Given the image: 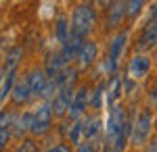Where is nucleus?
I'll return each instance as SVG.
<instances>
[{
  "mask_svg": "<svg viewBox=\"0 0 157 152\" xmlns=\"http://www.w3.org/2000/svg\"><path fill=\"white\" fill-rule=\"evenodd\" d=\"M132 133V121H128L126 117V108L117 102L111 108L105 125V138H103V148H107L111 152H124L126 142Z\"/></svg>",
  "mask_w": 157,
  "mask_h": 152,
  "instance_id": "nucleus-1",
  "label": "nucleus"
},
{
  "mask_svg": "<svg viewBox=\"0 0 157 152\" xmlns=\"http://www.w3.org/2000/svg\"><path fill=\"white\" fill-rule=\"evenodd\" d=\"M97 23V13L92 4H80L71 15V34L84 40L86 35L92 31Z\"/></svg>",
  "mask_w": 157,
  "mask_h": 152,
  "instance_id": "nucleus-2",
  "label": "nucleus"
},
{
  "mask_svg": "<svg viewBox=\"0 0 157 152\" xmlns=\"http://www.w3.org/2000/svg\"><path fill=\"white\" fill-rule=\"evenodd\" d=\"M151 123H153V117H151V110L145 108L138 117L132 121V133H130V140L132 144L136 146H140V144H145L147 138H149V133H151Z\"/></svg>",
  "mask_w": 157,
  "mask_h": 152,
  "instance_id": "nucleus-3",
  "label": "nucleus"
},
{
  "mask_svg": "<svg viewBox=\"0 0 157 152\" xmlns=\"http://www.w3.org/2000/svg\"><path fill=\"white\" fill-rule=\"evenodd\" d=\"M52 104H42L34 113V125H32V133L34 136H44L48 133L52 127Z\"/></svg>",
  "mask_w": 157,
  "mask_h": 152,
  "instance_id": "nucleus-4",
  "label": "nucleus"
},
{
  "mask_svg": "<svg viewBox=\"0 0 157 152\" xmlns=\"http://www.w3.org/2000/svg\"><path fill=\"white\" fill-rule=\"evenodd\" d=\"M90 88L88 85H82L78 88V92L73 96V102H71V108H69V119L71 121H80V117L84 115V110L88 108V102H90Z\"/></svg>",
  "mask_w": 157,
  "mask_h": 152,
  "instance_id": "nucleus-5",
  "label": "nucleus"
},
{
  "mask_svg": "<svg viewBox=\"0 0 157 152\" xmlns=\"http://www.w3.org/2000/svg\"><path fill=\"white\" fill-rule=\"evenodd\" d=\"M73 96H75L73 88H63V90H59V94H57L55 100H52V113H55L57 117H63L65 113H69Z\"/></svg>",
  "mask_w": 157,
  "mask_h": 152,
  "instance_id": "nucleus-6",
  "label": "nucleus"
},
{
  "mask_svg": "<svg viewBox=\"0 0 157 152\" xmlns=\"http://www.w3.org/2000/svg\"><path fill=\"white\" fill-rule=\"evenodd\" d=\"M25 81H27V85H29L32 96H42L46 83H48V75H46L44 69H34L27 77H25Z\"/></svg>",
  "mask_w": 157,
  "mask_h": 152,
  "instance_id": "nucleus-7",
  "label": "nucleus"
},
{
  "mask_svg": "<svg viewBox=\"0 0 157 152\" xmlns=\"http://www.w3.org/2000/svg\"><path fill=\"white\" fill-rule=\"evenodd\" d=\"M149 69H151V59L145 56V54H136L128 65V75L132 79H140L149 73Z\"/></svg>",
  "mask_w": 157,
  "mask_h": 152,
  "instance_id": "nucleus-8",
  "label": "nucleus"
},
{
  "mask_svg": "<svg viewBox=\"0 0 157 152\" xmlns=\"http://www.w3.org/2000/svg\"><path fill=\"white\" fill-rule=\"evenodd\" d=\"M157 44V19H151L143 29V35L138 40V48L140 50H149Z\"/></svg>",
  "mask_w": 157,
  "mask_h": 152,
  "instance_id": "nucleus-9",
  "label": "nucleus"
},
{
  "mask_svg": "<svg viewBox=\"0 0 157 152\" xmlns=\"http://www.w3.org/2000/svg\"><path fill=\"white\" fill-rule=\"evenodd\" d=\"M84 40L82 38H78V35H73V34H69V40L63 44V56H65V60L69 63L71 59H75V56H80V52H82V48H84Z\"/></svg>",
  "mask_w": 157,
  "mask_h": 152,
  "instance_id": "nucleus-10",
  "label": "nucleus"
},
{
  "mask_svg": "<svg viewBox=\"0 0 157 152\" xmlns=\"http://www.w3.org/2000/svg\"><path fill=\"white\" fill-rule=\"evenodd\" d=\"M32 125H34V115H32V113H21V115L17 117V121L13 123V136L21 138L27 131L32 133Z\"/></svg>",
  "mask_w": 157,
  "mask_h": 152,
  "instance_id": "nucleus-11",
  "label": "nucleus"
},
{
  "mask_svg": "<svg viewBox=\"0 0 157 152\" xmlns=\"http://www.w3.org/2000/svg\"><path fill=\"white\" fill-rule=\"evenodd\" d=\"M126 42H128V34H126V31H120V34L111 40L107 56L113 60V63H117V59L121 56V52H124V48H126Z\"/></svg>",
  "mask_w": 157,
  "mask_h": 152,
  "instance_id": "nucleus-12",
  "label": "nucleus"
},
{
  "mask_svg": "<svg viewBox=\"0 0 157 152\" xmlns=\"http://www.w3.org/2000/svg\"><path fill=\"white\" fill-rule=\"evenodd\" d=\"M65 65H67V60H65V56H63V52H57V54H52L48 59V63H46V75H48V79H52V77H57L61 71L65 69Z\"/></svg>",
  "mask_w": 157,
  "mask_h": 152,
  "instance_id": "nucleus-13",
  "label": "nucleus"
},
{
  "mask_svg": "<svg viewBox=\"0 0 157 152\" xmlns=\"http://www.w3.org/2000/svg\"><path fill=\"white\" fill-rule=\"evenodd\" d=\"M124 15H128V9H126V2H113L111 9H109L107 15V25L109 27H117L124 19Z\"/></svg>",
  "mask_w": 157,
  "mask_h": 152,
  "instance_id": "nucleus-14",
  "label": "nucleus"
},
{
  "mask_svg": "<svg viewBox=\"0 0 157 152\" xmlns=\"http://www.w3.org/2000/svg\"><path fill=\"white\" fill-rule=\"evenodd\" d=\"M121 85H124L121 77L120 75H113L111 81H109V85H107V104L111 106V108L117 104V98L121 96Z\"/></svg>",
  "mask_w": 157,
  "mask_h": 152,
  "instance_id": "nucleus-15",
  "label": "nucleus"
},
{
  "mask_svg": "<svg viewBox=\"0 0 157 152\" xmlns=\"http://www.w3.org/2000/svg\"><path fill=\"white\" fill-rule=\"evenodd\" d=\"M101 119L98 117H88L84 121V131H86V144H92L101 136Z\"/></svg>",
  "mask_w": 157,
  "mask_h": 152,
  "instance_id": "nucleus-16",
  "label": "nucleus"
},
{
  "mask_svg": "<svg viewBox=\"0 0 157 152\" xmlns=\"http://www.w3.org/2000/svg\"><path fill=\"white\" fill-rule=\"evenodd\" d=\"M13 102L15 104H25V102H29V98H32V92H29V85L25 79L15 83V88H13Z\"/></svg>",
  "mask_w": 157,
  "mask_h": 152,
  "instance_id": "nucleus-17",
  "label": "nucleus"
},
{
  "mask_svg": "<svg viewBox=\"0 0 157 152\" xmlns=\"http://www.w3.org/2000/svg\"><path fill=\"white\" fill-rule=\"evenodd\" d=\"M78 59H80V65L82 67H90L94 63V59H97V44L94 42H86Z\"/></svg>",
  "mask_w": 157,
  "mask_h": 152,
  "instance_id": "nucleus-18",
  "label": "nucleus"
},
{
  "mask_svg": "<svg viewBox=\"0 0 157 152\" xmlns=\"http://www.w3.org/2000/svg\"><path fill=\"white\" fill-rule=\"evenodd\" d=\"M69 142L73 146H84L86 142V131H84V121H75L69 131Z\"/></svg>",
  "mask_w": 157,
  "mask_h": 152,
  "instance_id": "nucleus-19",
  "label": "nucleus"
},
{
  "mask_svg": "<svg viewBox=\"0 0 157 152\" xmlns=\"http://www.w3.org/2000/svg\"><path fill=\"white\" fill-rule=\"evenodd\" d=\"M21 54H23V50H21L19 46H15L11 52L6 54V59H4V73L17 69V63H19V59H21Z\"/></svg>",
  "mask_w": 157,
  "mask_h": 152,
  "instance_id": "nucleus-20",
  "label": "nucleus"
},
{
  "mask_svg": "<svg viewBox=\"0 0 157 152\" xmlns=\"http://www.w3.org/2000/svg\"><path fill=\"white\" fill-rule=\"evenodd\" d=\"M69 34H71V25H67V17H59L57 19V40L61 44H65L69 40Z\"/></svg>",
  "mask_w": 157,
  "mask_h": 152,
  "instance_id": "nucleus-21",
  "label": "nucleus"
},
{
  "mask_svg": "<svg viewBox=\"0 0 157 152\" xmlns=\"http://www.w3.org/2000/svg\"><path fill=\"white\" fill-rule=\"evenodd\" d=\"M13 119L15 113L13 110H0V131H9V127H13Z\"/></svg>",
  "mask_w": 157,
  "mask_h": 152,
  "instance_id": "nucleus-22",
  "label": "nucleus"
},
{
  "mask_svg": "<svg viewBox=\"0 0 157 152\" xmlns=\"http://www.w3.org/2000/svg\"><path fill=\"white\" fill-rule=\"evenodd\" d=\"M15 152H38V144L34 140H23Z\"/></svg>",
  "mask_w": 157,
  "mask_h": 152,
  "instance_id": "nucleus-23",
  "label": "nucleus"
},
{
  "mask_svg": "<svg viewBox=\"0 0 157 152\" xmlns=\"http://www.w3.org/2000/svg\"><path fill=\"white\" fill-rule=\"evenodd\" d=\"M143 6H145V4H143V0H132V2H126V9H128V15H130V17L138 15Z\"/></svg>",
  "mask_w": 157,
  "mask_h": 152,
  "instance_id": "nucleus-24",
  "label": "nucleus"
},
{
  "mask_svg": "<svg viewBox=\"0 0 157 152\" xmlns=\"http://www.w3.org/2000/svg\"><path fill=\"white\" fill-rule=\"evenodd\" d=\"M103 90H105V85L101 83V85L97 88V92H92V94H94V96H92V106H94V108L101 106V94H103Z\"/></svg>",
  "mask_w": 157,
  "mask_h": 152,
  "instance_id": "nucleus-25",
  "label": "nucleus"
},
{
  "mask_svg": "<svg viewBox=\"0 0 157 152\" xmlns=\"http://www.w3.org/2000/svg\"><path fill=\"white\" fill-rule=\"evenodd\" d=\"M9 138H11V131H0V150H4Z\"/></svg>",
  "mask_w": 157,
  "mask_h": 152,
  "instance_id": "nucleus-26",
  "label": "nucleus"
},
{
  "mask_svg": "<svg viewBox=\"0 0 157 152\" xmlns=\"http://www.w3.org/2000/svg\"><path fill=\"white\" fill-rule=\"evenodd\" d=\"M48 152H71V148L67 146V144H57L55 148H50Z\"/></svg>",
  "mask_w": 157,
  "mask_h": 152,
  "instance_id": "nucleus-27",
  "label": "nucleus"
},
{
  "mask_svg": "<svg viewBox=\"0 0 157 152\" xmlns=\"http://www.w3.org/2000/svg\"><path fill=\"white\" fill-rule=\"evenodd\" d=\"M78 152H94V146L92 144H84V146H80Z\"/></svg>",
  "mask_w": 157,
  "mask_h": 152,
  "instance_id": "nucleus-28",
  "label": "nucleus"
},
{
  "mask_svg": "<svg viewBox=\"0 0 157 152\" xmlns=\"http://www.w3.org/2000/svg\"><path fill=\"white\" fill-rule=\"evenodd\" d=\"M147 152H157V136L151 140V144H149V148H147Z\"/></svg>",
  "mask_w": 157,
  "mask_h": 152,
  "instance_id": "nucleus-29",
  "label": "nucleus"
},
{
  "mask_svg": "<svg viewBox=\"0 0 157 152\" xmlns=\"http://www.w3.org/2000/svg\"><path fill=\"white\" fill-rule=\"evenodd\" d=\"M153 19H157V2L153 4Z\"/></svg>",
  "mask_w": 157,
  "mask_h": 152,
  "instance_id": "nucleus-30",
  "label": "nucleus"
}]
</instances>
